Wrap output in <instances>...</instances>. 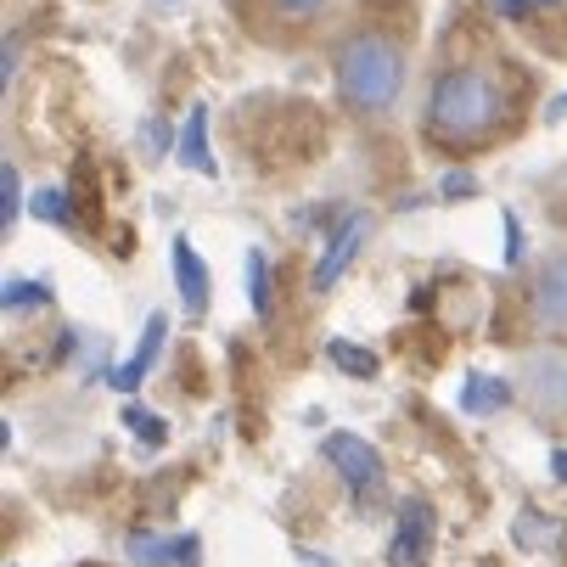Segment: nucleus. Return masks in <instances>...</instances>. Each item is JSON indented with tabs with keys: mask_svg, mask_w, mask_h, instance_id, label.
Returning <instances> with one entry per match:
<instances>
[{
	"mask_svg": "<svg viewBox=\"0 0 567 567\" xmlns=\"http://www.w3.org/2000/svg\"><path fill=\"white\" fill-rule=\"evenodd\" d=\"M164 338H169V315L157 309V315H146V327H141V343H135V354H130L124 365H113V371H107V382H113L118 393H135V388L146 382V371L157 365V354H164Z\"/></svg>",
	"mask_w": 567,
	"mask_h": 567,
	"instance_id": "nucleus-8",
	"label": "nucleus"
},
{
	"mask_svg": "<svg viewBox=\"0 0 567 567\" xmlns=\"http://www.w3.org/2000/svg\"><path fill=\"white\" fill-rule=\"evenodd\" d=\"M169 270H175V287H181L186 315L203 320V315H208V265H203V254H197L192 236H175V241H169Z\"/></svg>",
	"mask_w": 567,
	"mask_h": 567,
	"instance_id": "nucleus-7",
	"label": "nucleus"
},
{
	"mask_svg": "<svg viewBox=\"0 0 567 567\" xmlns=\"http://www.w3.org/2000/svg\"><path fill=\"white\" fill-rule=\"evenodd\" d=\"M523 248H528V241H523V219L506 208V265H517V259H523Z\"/></svg>",
	"mask_w": 567,
	"mask_h": 567,
	"instance_id": "nucleus-23",
	"label": "nucleus"
},
{
	"mask_svg": "<svg viewBox=\"0 0 567 567\" xmlns=\"http://www.w3.org/2000/svg\"><path fill=\"white\" fill-rule=\"evenodd\" d=\"M567 113V96H556V107H550V118H561Z\"/></svg>",
	"mask_w": 567,
	"mask_h": 567,
	"instance_id": "nucleus-26",
	"label": "nucleus"
},
{
	"mask_svg": "<svg viewBox=\"0 0 567 567\" xmlns=\"http://www.w3.org/2000/svg\"><path fill=\"white\" fill-rule=\"evenodd\" d=\"M512 404V382L506 377H489V371H472L466 388H461V411L466 416H495Z\"/></svg>",
	"mask_w": 567,
	"mask_h": 567,
	"instance_id": "nucleus-12",
	"label": "nucleus"
},
{
	"mask_svg": "<svg viewBox=\"0 0 567 567\" xmlns=\"http://www.w3.org/2000/svg\"><path fill=\"white\" fill-rule=\"evenodd\" d=\"M135 135H141V146H146V157H169V152H175V141H181V135H169V130H164V124H157V118H146V124H141Z\"/></svg>",
	"mask_w": 567,
	"mask_h": 567,
	"instance_id": "nucleus-21",
	"label": "nucleus"
},
{
	"mask_svg": "<svg viewBox=\"0 0 567 567\" xmlns=\"http://www.w3.org/2000/svg\"><path fill=\"white\" fill-rule=\"evenodd\" d=\"M550 539H556V523L550 517H539V512H523L517 517V545L534 550V545H550Z\"/></svg>",
	"mask_w": 567,
	"mask_h": 567,
	"instance_id": "nucleus-20",
	"label": "nucleus"
},
{
	"mask_svg": "<svg viewBox=\"0 0 567 567\" xmlns=\"http://www.w3.org/2000/svg\"><path fill=\"white\" fill-rule=\"evenodd\" d=\"M550 472H556V483H567V450H556V455H550Z\"/></svg>",
	"mask_w": 567,
	"mask_h": 567,
	"instance_id": "nucleus-25",
	"label": "nucleus"
},
{
	"mask_svg": "<svg viewBox=\"0 0 567 567\" xmlns=\"http://www.w3.org/2000/svg\"><path fill=\"white\" fill-rule=\"evenodd\" d=\"M528 309H534V327L545 338L567 343V254H545L534 281H528Z\"/></svg>",
	"mask_w": 567,
	"mask_h": 567,
	"instance_id": "nucleus-3",
	"label": "nucleus"
},
{
	"mask_svg": "<svg viewBox=\"0 0 567 567\" xmlns=\"http://www.w3.org/2000/svg\"><path fill=\"white\" fill-rule=\"evenodd\" d=\"M506 118V91L495 73L483 68H455L439 73V85L427 96V135L433 141H483L495 135V124Z\"/></svg>",
	"mask_w": 567,
	"mask_h": 567,
	"instance_id": "nucleus-1",
	"label": "nucleus"
},
{
	"mask_svg": "<svg viewBox=\"0 0 567 567\" xmlns=\"http://www.w3.org/2000/svg\"><path fill=\"white\" fill-rule=\"evenodd\" d=\"M51 303V281H29V276H12L0 287V309L7 315H23V309H45Z\"/></svg>",
	"mask_w": 567,
	"mask_h": 567,
	"instance_id": "nucleus-15",
	"label": "nucleus"
},
{
	"mask_svg": "<svg viewBox=\"0 0 567 567\" xmlns=\"http://www.w3.org/2000/svg\"><path fill=\"white\" fill-rule=\"evenodd\" d=\"M365 236H371V214L360 208V214H343V225L327 236V248H320V259H315V276H309V287L315 292H332L338 287V276L354 265V254L365 248Z\"/></svg>",
	"mask_w": 567,
	"mask_h": 567,
	"instance_id": "nucleus-6",
	"label": "nucleus"
},
{
	"mask_svg": "<svg viewBox=\"0 0 567 567\" xmlns=\"http://www.w3.org/2000/svg\"><path fill=\"white\" fill-rule=\"evenodd\" d=\"M404 85V45L382 29H360L338 51V102L349 113H388Z\"/></svg>",
	"mask_w": 567,
	"mask_h": 567,
	"instance_id": "nucleus-2",
	"label": "nucleus"
},
{
	"mask_svg": "<svg viewBox=\"0 0 567 567\" xmlns=\"http://www.w3.org/2000/svg\"><path fill=\"white\" fill-rule=\"evenodd\" d=\"M327 360H332V365H338L343 377H360V382L382 371V360H377L371 349H360V343H349V338H332V343H327Z\"/></svg>",
	"mask_w": 567,
	"mask_h": 567,
	"instance_id": "nucleus-14",
	"label": "nucleus"
},
{
	"mask_svg": "<svg viewBox=\"0 0 567 567\" xmlns=\"http://www.w3.org/2000/svg\"><path fill=\"white\" fill-rule=\"evenodd\" d=\"M248 303H254L259 320H270V265H265L259 248H248Z\"/></svg>",
	"mask_w": 567,
	"mask_h": 567,
	"instance_id": "nucleus-18",
	"label": "nucleus"
},
{
	"mask_svg": "<svg viewBox=\"0 0 567 567\" xmlns=\"http://www.w3.org/2000/svg\"><path fill=\"white\" fill-rule=\"evenodd\" d=\"M539 7H556V0H495L501 18H523V12H539Z\"/></svg>",
	"mask_w": 567,
	"mask_h": 567,
	"instance_id": "nucleus-24",
	"label": "nucleus"
},
{
	"mask_svg": "<svg viewBox=\"0 0 567 567\" xmlns=\"http://www.w3.org/2000/svg\"><path fill=\"white\" fill-rule=\"evenodd\" d=\"M175 157H181V164H186L192 175H203V181H214V175H219V157L208 152V107H203V102L186 113L181 141H175Z\"/></svg>",
	"mask_w": 567,
	"mask_h": 567,
	"instance_id": "nucleus-10",
	"label": "nucleus"
},
{
	"mask_svg": "<svg viewBox=\"0 0 567 567\" xmlns=\"http://www.w3.org/2000/svg\"><path fill=\"white\" fill-rule=\"evenodd\" d=\"M29 214H34L40 225H56V230H73V225H79V219H73V203H68L62 186H40V192L29 197Z\"/></svg>",
	"mask_w": 567,
	"mask_h": 567,
	"instance_id": "nucleus-13",
	"label": "nucleus"
},
{
	"mask_svg": "<svg viewBox=\"0 0 567 567\" xmlns=\"http://www.w3.org/2000/svg\"><path fill=\"white\" fill-rule=\"evenodd\" d=\"M320 455H327L332 466H338V477L349 483L354 495H377L382 489V455H377V444L371 439H360V433H327V444H320Z\"/></svg>",
	"mask_w": 567,
	"mask_h": 567,
	"instance_id": "nucleus-4",
	"label": "nucleus"
},
{
	"mask_svg": "<svg viewBox=\"0 0 567 567\" xmlns=\"http://www.w3.org/2000/svg\"><path fill=\"white\" fill-rule=\"evenodd\" d=\"M124 427H130V433H135V439L146 444V450H164V439H169V427H164V416H152V411H146V404H135V399L124 404Z\"/></svg>",
	"mask_w": 567,
	"mask_h": 567,
	"instance_id": "nucleus-16",
	"label": "nucleus"
},
{
	"mask_svg": "<svg viewBox=\"0 0 567 567\" xmlns=\"http://www.w3.org/2000/svg\"><path fill=\"white\" fill-rule=\"evenodd\" d=\"M124 550H130L135 567H197V561H203V539H197V534H169V539L130 534Z\"/></svg>",
	"mask_w": 567,
	"mask_h": 567,
	"instance_id": "nucleus-9",
	"label": "nucleus"
},
{
	"mask_svg": "<svg viewBox=\"0 0 567 567\" xmlns=\"http://www.w3.org/2000/svg\"><path fill=\"white\" fill-rule=\"evenodd\" d=\"M528 382H534V404L545 416L567 411V360L561 354H528Z\"/></svg>",
	"mask_w": 567,
	"mask_h": 567,
	"instance_id": "nucleus-11",
	"label": "nucleus"
},
{
	"mask_svg": "<svg viewBox=\"0 0 567 567\" xmlns=\"http://www.w3.org/2000/svg\"><path fill=\"white\" fill-rule=\"evenodd\" d=\"M433 534H439V517L422 495H411L399 506V528L388 539V567H427L433 561Z\"/></svg>",
	"mask_w": 567,
	"mask_h": 567,
	"instance_id": "nucleus-5",
	"label": "nucleus"
},
{
	"mask_svg": "<svg viewBox=\"0 0 567 567\" xmlns=\"http://www.w3.org/2000/svg\"><path fill=\"white\" fill-rule=\"evenodd\" d=\"M23 175H18V164H7L0 169V230H12L18 225V214H23Z\"/></svg>",
	"mask_w": 567,
	"mask_h": 567,
	"instance_id": "nucleus-17",
	"label": "nucleus"
},
{
	"mask_svg": "<svg viewBox=\"0 0 567 567\" xmlns=\"http://www.w3.org/2000/svg\"><path fill=\"white\" fill-rule=\"evenodd\" d=\"M439 197H450V203H466V197H477V175H466V169H444V181H439Z\"/></svg>",
	"mask_w": 567,
	"mask_h": 567,
	"instance_id": "nucleus-22",
	"label": "nucleus"
},
{
	"mask_svg": "<svg viewBox=\"0 0 567 567\" xmlns=\"http://www.w3.org/2000/svg\"><path fill=\"white\" fill-rule=\"evenodd\" d=\"M265 7H270L276 18H287V23H309V18H320V12H332V0H265Z\"/></svg>",
	"mask_w": 567,
	"mask_h": 567,
	"instance_id": "nucleus-19",
	"label": "nucleus"
}]
</instances>
